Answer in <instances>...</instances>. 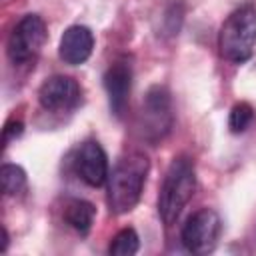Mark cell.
Segmentation results:
<instances>
[{
	"mask_svg": "<svg viewBox=\"0 0 256 256\" xmlns=\"http://www.w3.org/2000/svg\"><path fill=\"white\" fill-rule=\"evenodd\" d=\"M74 170L88 186H102L108 180V158L94 140L84 142L74 156Z\"/></svg>",
	"mask_w": 256,
	"mask_h": 256,
	"instance_id": "8",
	"label": "cell"
},
{
	"mask_svg": "<svg viewBox=\"0 0 256 256\" xmlns=\"http://www.w3.org/2000/svg\"><path fill=\"white\" fill-rule=\"evenodd\" d=\"M48 40L46 24L38 14H26L10 32L8 58L14 64H30L38 58Z\"/></svg>",
	"mask_w": 256,
	"mask_h": 256,
	"instance_id": "4",
	"label": "cell"
},
{
	"mask_svg": "<svg viewBox=\"0 0 256 256\" xmlns=\"http://www.w3.org/2000/svg\"><path fill=\"white\" fill-rule=\"evenodd\" d=\"M148 158L142 152H130L118 160L108 174V208L114 214L130 212L140 196L148 174Z\"/></svg>",
	"mask_w": 256,
	"mask_h": 256,
	"instance_id": "1",
	"label": "cell"
},
{
	"mask_svg": "<svg viewBox=\"0 0 256 256\" xmlns=\"http://www.w3.org/2000/svg\"><path fill=\"white\" fill-rule=\"evenodd\" d=\"M138 248H140V238H138L136 230L134 228H124L112 238V244H110L108 252L114 254V256H132V254L138 252Z\"/></svg>",
	"mask_w": 256,
	"mask_h": 256,
	"instance_id": "13",
	"label": "cell"
},
{
	"mask_svg": "<svg viewBox=\"0 0 256 256\" xmlns=\"http://www.w3.org/2000/svg\"><path fill=\"white\" fill-rule=\"evenodd\" d=\"M0 184L6 196H20L26 190V172L16 164H4L0 168Z\"/></svg>",
	"mask_w": 256,
	"mask_h": 256,
	"instance_id": "12",
	"label": "cell"
},
{
	"mask_svg": "<svg viewBox=\"0 0 256 256\" xmlns=\"http://www.w3.org/2000/svg\"><path fill=\"white\" fill-rule=\"evenodd\" d=\"M92 50H94V34L90 28L74 24L64 30V34L60 38L58 54L66 64H70V66L84 64L90 58Z\"/></svg>",
	"mask_w": 256,
	"mask_h": 256,
	"instance_id": "10",
	"label": "cell"
},
{
	"mask_svg": "<svg viewBox=\"0 0 256 256\" xmlns=\"http://www.w3.org/2000/svg\"><path fill=\"white\" fill-rule=\"evenodd\" d=\"M220 230V216L210 208H202L186 220L182 228V244L192 254H208L216 248Z\"/></svg>",
	"mask_w": 256,
	"mask_h": 256,
	"instance_id": "5",
	"label": "cell"
},
{
	"mask_svg": "<svg viewBox=\"0 0 256 256\" xmlns=\"http://www.w3.org/2000/svg\"><path fill=\"white\" fill-rule=\"evenodd\" d=\"M254 120V110L248 102H238L232 110H230V118H228V128L232 134H242Z\"/></svg>",
	"mask_w": 256,
	"mask_h": 256,
	"instance_id": "14",
	"label": "cell"
},
{
	"mask_svg": "<svg viewBox=\"0 0 256 256\" xmlns=\"http://www.w3.org/2000/svg\"><path fill=\"white\" fill-rule=\"evenodd\" d=\"M196 190V170L188 156H178L166 170L158 196V214L166 226L174 224Z\"/></svg>",
	"mask_w": 256,
	"mask_h": 256,
	"instance_id": "2",
	"label": "cell"
},
{
	"mask_svg": "<svg viewBox=\"0 0 256 256\" xmlns=\"http://www.w3.org/2000/svg\"><path fill=\"white\" fill-rule=\"evenodd\" d=\"M96 208L86 200H70L64 208V220L70 228H74L80 234H86L92 228Z\"/></svg>",
	"mask_w": 256,
	"mask_h": 256,
	"instance_id": "11",
	"label": "cell"
},
{
	"mask_svg": "<svg viewBox=\"0 0 256 256\" xmlns=\"http://www.w3.org/2000/svg\"><path fill=\"white\" fill-rule=\"evenodd\" d=\"M22 130H24V126H22V122L20 120H8L6 124H4V130H2V140H4V144H8V142H12L14 138H18L20 134H22Z\"/></svg>",
	"mask_w": 256,
	"mask_h": 256,
	"instance_id": "15",
	"label": "cell"
},
{
	"mask_svg": "<svg viewBox=\"0 0 256 256\" xmlns=\"http://www.w3.org/2000/svg\"><path fill=\"white\" fill-rule=\"evenodd\" d=\"M256 46V8L244 4L236 8L222 24L218 34L220 56L232 64L250 60Z\"/></svg>",
	"mask_w": 256,
	"mask_h": 256,
	"instance_id": "3",
	"label": "cell"
},
{
	"mask_svg": "<svg viewBox=\"0 0 256 256\" xmlns=\"http://www.w3.org/2000/svg\"><path fill=\"white\" fill-rule=\"evenodd\" d=\"M172 126V102L164 86H152L142 102V130L148 138H162Z\"/></svg>",
	"mask_w": 256,
	"mask_h": 256,
	"instance_id": "6",
	"label": "cell"
},
{
	"mask_svg": "<svg viewBox=\"0 0 256 256\" xmlns=\"http://www.w3.org/2000/svg\"><path fill=\"white\" fill-rule=\"evenodd\" d=\"M104 88L108 94L110 110L116 116H122L128 106V96L132 88V66L126 58L116 60L104 74Z\"/></svg>",
	"mask_w": 256,
	"mask_h": 256,
	"instance_id": "9",
	"label": "cell"
},
{
	"mask_svg": "<svg viewBox=\"0 0 256 256\" xmlns=\"http://www.w3.org/2000/svg\"><path fill=\"white\" fill-rule=\"evenodd\" d=\"M38 102L48 112H68L80 102V86L70 76L46 78L38 90Z\"/></svg>",
	"mask_w": 256,
	"mask_h": 256,
	"instance_id": "7",
	"label": "cell"
},
{
	"mask_svg": "<svg viewBox=\"0 0 256 256\" xmlns=\"http://www.w3.org/2000/svg\"><path fill=\"white\" fill-rule=\"evenodd\" d=\"M6 248H8V232H6V228H2V244H0V252H6Z\"/></svg>",
	"mask_w": 256,
	"mask_h": 256,
	"instance_id": "16",
	"label": "cell"
}]
</instances>
